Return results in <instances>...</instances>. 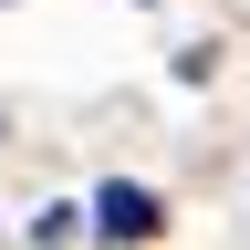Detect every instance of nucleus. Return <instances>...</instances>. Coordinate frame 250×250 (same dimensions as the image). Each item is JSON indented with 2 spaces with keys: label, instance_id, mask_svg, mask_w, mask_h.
Returning a JSON list of instances; mask_svg holds the SVG:
<instances>
[{
  "label": "nucleus",
  "instance_id": "1",
  "mask_svg": "<svg viewBox=\"0 0 250 250\" xmlns=\"http://www.w3.org/2000/svg\"><path fill=\"white\" fill-rule=\"evenodd\" d=\"M83 219H94L104 240H156V229H167V208H156V188H136V177H104Z\"/></svg>",
  "mask_w": 250,
  "mask_h": 250
}]
</instances>
